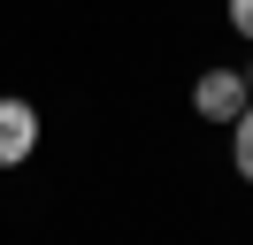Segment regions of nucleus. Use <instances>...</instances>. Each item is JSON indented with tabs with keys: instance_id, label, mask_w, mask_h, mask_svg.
Wrapping results in <instances>:
<instances>
[{
	"instance_id": "obj_1",
	"label": "nucleus",
	"mask_w": 253,
	"mask_h": 245,
	"mask_svg": "<svg viewBox=\"0 0 253 245\" xmlns=\"http://www.w3.org/2000/svg\"><path fill=\"white\" fill-rule=\"evenodd\" d=\"M192 107H200L207 122H222V130H230V122L253 107V92H246V69H207L200 84H192Z\"/></svg>"
},
{
	"instance_id": "obj_2",
	"label": "nucleus",
	"mask_w": 253,
	"mask_h": 245,
	"mask_svg": "<svg viewBox=\"0 0 253 245\" xmlns=\"http://www.w3.org/2000/svg\"><path fill=\"white\" fill-rule=\"evenodd\" d=\"M31 146H39V107L31 100H0V168L31 161Z\"/></svg>"
},
{
	"instance_id": "obj_3",
	"label": "nucleus",
	"mask_w": 253,
	"mask_h": 245,
	"mask_svg": "<svg viewBox=\"0 0 253 245\" xmlns=\"http://www.w3.org/2000/svg\"><path fill=\"white\" fill-rule=\"evenodd\" d=\"M230 161H238V176L253 184V107H246V115L230 122Z\"/></svg>"
},
{
	"instance_id": "obj_4",
	"label": "nucleus",
	"mask_w": 253,
	"mask_h": 245,
	"mask_svg": "<svg viewBox=\"0 0 253 245\" xmlns=\"http://www.w3.org/2000/svg\"><path fill=\"white\" fill-rule=\"evenodd\" d=\"M230 23H238V31L253 39V0H230Z\"/></svg>"
},
{
	"instance_id": "obj_5",
	"label": "nucleus",
	"mask_w": 253,
	"mask_h": 245,
	"mask_svg": "<svg viewBox=\"0 0 253 245\" xmlns=\"http://www.w3.org/2000/svg\"><path fill=\"white\" fill-rule=\"evenodd\" d=\"M246 92H253V69H246Z\"/></svg>"
}]
</instances>
